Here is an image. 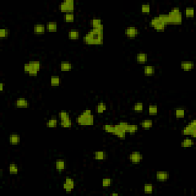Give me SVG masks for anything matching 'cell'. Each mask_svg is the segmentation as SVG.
<instances>
[{
  "instance_id": "obj_1",
  "label": "cell",
  "mask_w": 196,
  "mask_h": 196,
  "mask_svg": "<svg viewBox=\"0 0 196 196\" xmlns=\"http://www.w3.org/2000/svg\"><path fill=\"white\" fill-rule=\"evenodd\" d=\"M83 42L86 45H100L103 43V27L91 28L83 37Z\"/></svg>"
},
{
  "instance_id": "obj_2",
  "label": "cell",
  "mask_w": 196,
  "mask_h": 196,
  "mask_svg": "<svg viewBox=\"0 0 196 196\" xmlns=\"http://www.w3.org/2000/svg\"><path fill=\"white\" fill-rule=\"evenodd\" d=\"M159 16L167 25L169 23L180 24L182 21V15L179 7H174L169 12V14H162L159 15Z\"/></svg>"
},
{
  "instance_id": "obj_3",
  "label": "cell",
  "mask_w": 196,
  "mask_h": 196,
  "mask_svg": "<svg viewBox=\"0 0 196 196\" xmlns=\"http://www.w3.org/2000/svg\"><path fill=\"white\" fill-rule=\"evenodd\" d=\"M76 122L80 126H92L94 123V116L90 110H85L77 116Z\"/></svg>"
},
{
  "instance_id": "obj_4",
  "label": "cell",
  "mask_w": 196,
  "mask_h": 196,
  "mask_svg": "<svg viewBox=\"0 0 196 196\" xmlns=\"http://www.w3.org/2000/svg\"><path fill=\"white\" fill-rule=\"evenodd\" d=\"M150 25L158 32H163L166 28L167 24L162 19L159 15L153 17L150 21Z\"/></svg>"
},
{
  "instance_id": "obj_5",
  "label": "cell",
  "mask_w": 196,
  "mask_h": 196,
  "mask_svg": "<svg viewBox=\"0 0 196 196\" xmlns=\"http://www.w3.org/2000/svg\"><path fill=\"white\" fill-rule=\"evenodd\" d=\"M128 124V123L123 122V121L119 123L118 124H116L115 131H114L113 134L120 139H124L126 137V129H127Z\"/></svg>"
},
{
  "instance_id": "obj_6",
  "label": "cell",
  "mask_w": 196,
  "mask_h": 196,
  "mask_svg": "<svg viewBox=\"0 0 196 196\" xmlns=\"http://www.w3.org/2000/svg\"><path fill=\"white\" fill-rule=\"evenodd\" d=\"M181 133L184 136H190L192 137H195L196 135V121L192 120L191 122L187 124L182 130Z\"/></svg>"
},
{
  "instance_id": "obj_7",
  "label": "cell",
  "mask_w": 196,
  "mask_h": 196,
  "mask_svg": "<svg viewBox=\"0 0 196 196\" xmlns=\"http://www.w3.org/2000/svg\"><path fill=\"white\" fill-rule=\"evenodd\" d=\"M58 9L60 11L68 13L72 12L75 9V3L73 0H65L61 2L58 5Z\"/></svg>"
},
{
  "instance_id": "obj_8",
  "label": "cell",
  "mask_w": 196,
  "mask_h": 196,
  "mask_svg": "<svg viewBox=\"0 0 196 196\" xmlns=\"http://www.w3.org/2000/svg\"><path fill=\"white\" fill-rule=\"evenodd\" d=\"M143 156L140 152H138V151L132 152L129 155V160L133 164L140 163L143 161Z\"/></svg>"
},
{
  "instance_id": "obj_9",
  "label": "cell",
  "mask_w": 196,
  "mask_h": 196,
  "mask_svg": "<svg viewBox=\"0 0 196 196\" xmlns=\"http://www.w3.org/2000/svg\"><path fill=\"white\" fill-rule=\"evenodd\" d=\"M75 187V182L74 179H72L70 177H67L63 183V188L67 192H71L74 189Z\"/></svg>"
},
{
  "instance_id": "obj_10",
  "label": "cell",
  "mask_w": 196,
  "mask_h": 196,
  "mask_svg": "<svg viewBox=\"0 0 196 196\" xmlns=\"http://www.w3.org/2000/svg\"><path fill=\"white\" fill-rule=\"evenodd\" d=\"M124 33L125 35H126V37L129 38H136L139 35L140 31H139V29L136 27L130 26L127 27L125 29Z\"/></svg>"
},
{
  "instance_id": "obj_11",
  "label": "cell",
  "mask_w": 196,
  "mask_h": 196,
  "mask_svg": "<svg viewBox=\"0 0 196 196\" xmlns=\"http://www.w3.org/2000/svg\"><path fill=\"white\" fill-rule=\"evenodd\" d=\"M156 178L158 181L164 182L169 179V173L165 171H159L156 174Z\"/></svg>"
},
{
  "instance_id": "obj_12",
  "label": "cell",
  "mask_w": 196,
  "mask_h": 196,
  "mask_svg": "<svg viewBox=\"0 0 196 196\" xmlns=\"http://www.w3.org/2000/svg\"><path fill=\"white\" fill-rule=\"evenodd\" d=\"M15 105L16 107H19V108H26L29 106V102L28 100L25 99V98H19L15 100Z\"/></svg>"
},
{
  "instance_id": "obj_13",
  "label": "cell",
  "mask_w": 196,
  "mask_h": 196,
  "mask_svg": "<svg viewBox=\"0 0 196 196\" xmlns=\"http://www.w3.org/2000/svg\"><path fill=\"white\" fill-rule=\"evenodd\" d=\"M9 141L12 145H17L21 141V137L18 133H12L9 136Z\"/></svg>"
},
{
  "instance_id": "obj_14",
  "label": "cell",
  "mask_w": 196,
  "mask_h": 196,
  "mask_svg": "<svg viewBox=\"0 0 196 196\" xmlns=\"http://www.w3.org/2000/svg\"><path fill=\"white\" fill-rule=\"evenodd\" d=\"M181 68L184 71H191L195 67V64L192 61H182L181 62Z\"/></svg>"
},
{
  "instance_id": "obj_15",
  "label": "cell",
  "mask_w": 196,
  "mask_h": 196,
  "mask_svg": "<svg viewBox=\"0 0 196 196\" xmlns=\"http://www.w3.org/2000/svg\"><path fill=\"white\" fill-rule=\"evenodd\" d=\"M90 25H91L92 28H100L103 27V25L102 24V20L100 18H94L90 21Z\"/></svg>"
},
{
  "instance_id": "obj_16",
  "label": "cell",
  "mask_w": 196,
  "mask_h": 196,
  "mask_svg": "<svg viewBox=\"0 0 196 196\" xmlns=\"http://www.w3.org/2000/svg\"><path fill=\"white\" fill-rule=\"evenodd\" d=\"M33 31H34V33H35V34H38V35L44 34L46 31L45 25L42 24L35 25H34V28H33Z\"/></svg>"
},
{
  "instance_id": "obj_17",
  "label": "cell",
  "mask_w": 196,
  "mask_h": 196,
  "mask_svg": "<svg viewBox=\"0 0 196 196\" xmlns=\"http://www.w3.org/2000/svg\"><path fill=\"white\" fill-rule=\"evenodd\" d=\"M46 31L50 32H55L58 30V23L56 22H48L45 25Z\"/></svg>"
},
{
  "instance_id": "obj_18",
  "label": "cell",
  "mask_w": 196,
  "mask_h": 196,
  "mask_svg": "<svg viewBox=\"0 0 196 196\" xmlns=\"http://www.w3.org/2000/svg\"><path fill=\"white\" fill-rule=\"evenodd\" d=\"M155 67L153 65H146L143 68V73L146 76H153L155 74Z\"/></svg>"
},
{
  "instance_id": "obj_19",
  "label": "cell",
  "mask_w": 196,
  "mask_h": 196,
  "mask_svg": "<svg viewBox=\"0 0 196 196\" xmlns=\"http://www.w3.org/2000/svg\"><path fill=\"white\" fill-rule=\"evenodd\" d=\"M195 144L194 140L191 139V138H185L181 142V146L182 148H188V147H192Z\"/></svg>"
},
{
  "instance_id": "obj_20",
  "label": "cell",
  "mask_w": 196,
  "mask_h": 196,
  "mask_svg": "<svg viewBox=\"0 0 196 196\" xmlns=\"http://www.w3.org/2000/svg\"><path fill=\"white\" fill-rule=\"evenodd\" d=\"M141 126L142 128L145 129V130H149L153 127V120L151 119H146L141 121Z\"/></svg>"
},
{
  "instance_id": "obj_21",
  "label": "cell",
  "mask_w": 196,
  "mask_h": 196,
  "mask_svg": "<svg viewBox=\"0 0 196 196\" xmlns=\"http://www.w3.org/2000/svg\"><path fill=\"white\" fill-rule=\"evenodd\" d=\"M148 59V55L146 53L140 52L136 55V61L139 64H145Z\"/></svg>"
},
{
  "instance_id": "obj_22",
  "label": "cell",
  "mask_w": 196,
  "mask_h": 196,
  "mask_svg": "<svg viewBox=\"0 0 196 196\" xmlns=\"http://www.w3.org/2000/svg\"><path fill=\"white\" fill-rule=\"evenodd\" d=\"M68 37L71 40H77L80 38V32L77 30L72 29L68 32Z\"/></svg>"
},
{
  "instance_id": "obj_23",
  "label": "cell",
  "mask_w": 196,
  "mask_h": 196,
  "mask_svg": "<svg viewBox=\"0 0 196 196\" xmlns=\"http://www.w3.org/2000/svg\"><path fill=\"white\" fill-rule=\"evenodd\" d=\"M95 110L97 113H103L107 110V104L104 102H100L97 104Z\"/></svg>"
},
{
  "instance_id": "obj_24",
  "label": "cell",
  "mask_w": 196,
  "mask_h": 196,
  "mask_svg": "<svg viewBox=\"0 0 196 196\" xmlns=\"http://www.w3.org/2000/svg\"><path fill=\"white\" fill-rule=\"evenodd\" d=\"M55 169H56L58 171H63L64 169H65L66 164L65 162L62 160V159H58L56 162H55Z\"/></svg>"
},
{
  "instance_id": "obj_25",
  "label": "cell",
  "mask_w": 196,
  "mask_h": 196,
  "mask_svg": "<svg viewBox=\"0 0 196 196\" xmlns=\"http://www.w3.org/2000/svg\"><path fill=\"white\" fill-rule=\"evenodd\" d=\"M107 155L103 151H96L94 153V158L97 160H103L106 159Z\"/></svg>"
},
{
  "instance_id": "obj_26",
  "label": "cell",
  "mask_w": 196,
  "mask_h": 196,
  "mask_svg": "<svg viewBox=\"0 0 196 196\" xmlns=\"http://www.w3.org/2000/svg\"><path fill=\"white\" fill-rule=\"evenodd\" d=\"M72 68H73V66L70 62H62L60 64V69L62 71H70Z\"/></svg>"
},
{
  "instance_id": "obj_27",
  "label": "cell",
  "mask_w": 196,
  "mask_h": 196,
  "mask_svg": "<svg viewBox=\"0 0 196 196\" xmlns=\"http://www.w3.org/2000/svg\"><path fill=\"white\" fill-rule=\"evenodd\" d=\"M58 121L56 118H51V119H49L48 120H47L46 126L48 128H55L58 126Z\"/></svg>"
},
{
  "instance_id": "obj_28",
  "label": "cell",
  "mask_w": 196,
  "mask_h": 196,
  "mask_svg": "<svg viewBox=\"0 0 196 196\" xmlns=\"http://www.w3.org/2000/svg\"><path fill=\"white\" fill-rule=\"evenodd\" d=\"M19 169L15 163H10L9 166V174L16 175L19 173Z\"/></svg>"
},
{
  "instance_id": "obj_29",
  "label": "cell",
  "mask_w": 196,
  "mask_h": 196,
  "mask_svg": "<svg viewBox=\"0 0 196 196\" xmlns=\"http://www.w3.org/2000/svg\"><path fill=\"white\" fill-rule=\"evenodd\" d=\"M133 110L136 113H142L143 111V103L142 102L136 103L135 104L133 105Z\"/></svg>"
},
{
  "instance_id": "obj_30",
  "label": "cell",
  "mask_w": 196,
  "mask_h": 196,
  "mask_svg": "<svg viewBox=\"0 0 196 196\" xmlns=\"http://www.w3.org/2000/svg\"><path fill=\"white\" fill-rule=\"evenodd\" d=\"M175 115L177 118H183L185 116V110L182 107H179L175 110Z\"/></svg>"
},
{
  "instance_id": "obj_31",
  "label": "cell",
  "mask_w": 196,
  "mask_h": 196,
  "mask_svg": "<svg viewBox=\"0 0 196 196\" xmlns=\"http://www.w3.org/2000/svg\"><path fill=\"white\" fill-rule=\"evenodd\" d=\"M139 130V126L136 124H128L127 129H126V133H135Z\"/></svg>"
},
{
  "instance_id": "obj_32",
  "label": "cell",
  "mask_w": 196,
  "mask_h": 196,
  "mask_svg": "<svg viewBox=\"0 0 196 196\" xmlns=\"http://www.w3.org/2000/svg\"><path fill=\"white\" fill-rule=\"evenodd\" d=\"M103 130L109 133H113L115 131V125L113 124H104L103 126Z\"/></svg>"
},
{
  "instance_id": "obj_33",
  "label": "cell",
  "mask_w": 196,
  "mask_h": 196,
  "mask_svg": "<svg viewBox=\"0 0 196 196\" xmlns=\"http://www.w3.org/2000/svg\"><path fill=\"white\" fill-rule=\"evenodd\" d=\"M60 124L61 126H63L64 128H71L72 126V120L71 119L68 118V119H66V120H61L60 121Z\"/></svg>"
},
{
  "instance_id": "obj_34",
  "label": "cell",
  "mask_w": 196,
  "mask_h": 196,
  "mask_svg": "<svg viewBox=\"0 0 196 196\" xmlns=\"http://www.w3.org/2000/svg\"><path fill=\"white\" fill-rule=\"evenodd\" d=\"M74 14L73 12H68L64 15V20L66 22H71L74 21Z\"/></svg>"
},
{
  "instance_id": "obj_35",
  "label": "cell",
  "mask_w": 196,
  "mask_h": 196,
  "mask_svg": "<svg viewBox=\"0 0 196 196\" xmlns=\"http://www.w3.org/2000/svg\"><path fill=\"white\" fill-rule=\"evenodd\" d=\"M153 189H154V187H153V185L152 184H150V183H146V184L144 185L143 191L146 194H150V193H152L153 192Z\"/></svg>"
},
{
  "instance_id": "obj_36",
  "label": "cell",
  "mask_w": 196,
  "mask_h": 196,
  "mask_svg": "<svg viewBox=\"0 0 196 196\" xmlns=\"http://www.w3.org/2000/svg\"><path fill=\"white\" fill-rule=\"evenodd\" d=\"M113 185V179L110 178H104L102 180V186L103 188H109Z\"/></svg>"
},
{
  "instance_id": "obj_37",
  "label": "cell",
  "mask_w": 196,
  "mask_h": 196,
  "mask_svg": "<svg viewBox=\"0 0 196 196\" xmlns=\"http://www.w3.org/2000/svg\"><path fill=\"white\" fill-rule=\"evenodd\" d=\"M158 111H159V109H158L157 105L151 104L149 106V113L150 115H156L157 113H158Z\"/></svg>"
},
{
  "instance_id": "obj_38",
  "label": "cell",
  "mask_w": 196,
  "mask_h": 196,
  "mask_svg": "<svg viewBox=\"0 0 196 196\" xmlns=\"http://www.w3.org/2000/svg\"><path fill=\"white\" fill-rule=\"evenodd\" d=\"M29 63H30L32 69L39 71L40 69H41V62H40L39 61H29Z\"/></svg>"
},
{
  "instance_id": "obj_39",
  "label": "cell",
  "mask_w": 196,
  "mask_h": 196,
  "mask_svg": "<svg viewBox=\"0 0 196 196\" xmlns=\"http://www.w3.org/2000/svg\"><path fill=\"white\" fill-rule=\"evenodd\" d=\"M151 11V6L149 4H143L141 5V12L143 14H146V15H148V14L150 13Z\"/></svg>"
},
{
  "instance_id": "obj_40",
  "label": "cell",
  "mask_w": 196,
  "mask_h": 196,
  "mask_svg": "<svg viewBox=\"0 0 196 196\" xmlns=\"http://www.w3.org/2000/svg\"><path fill=\"white\" fill-rule=\"evenodd\" d=\"M9 35V30L6 28H0V38H6Z\"/></svg>"
},
{
  "instance_id": "obj_41",
  "label": "cell",
  "mask_w": 196,
  "mask_h": 196,
  "mask_svg": "<svg viewBox=\"0 0 196 196\" xmlns=\"http://www.w3.org/2000/svg\"><path fill=\"white\" fill-rule=\"evenodd\" d=\"M51 84L52 86H58L61 84V78L58 76H52L51 77Z\"/></svg>"
},
{
  "instance_id": "obj_42",
  "label": "cell",
  "mask_w": 196,
  "mask_h": 196,
  "mask_svg": "<svg viewBox=\"0 0 196 196\" xmlns=\"http://www.w3.org/2000/svg\"><path fill=\"white\" fill-rule=\"evenodd\" d=\"M185 14L186 17L192 18L194 16V9L193 7H187L185 10Z\"/></svg>"
},
{
  "instance_id": "obj_43",
  "label": "cell",
  "mask_w": 196,
  "mask_h": 196,
  "mask_svg": "<svg viewBox=\"0 0 196 196\" xmlns=\"http://www.w3.org/2000/svg\"><path fill=\"white\" fill-rule=\"evenodd\" d=\"M68 118H70V115H69V113H67V112L62 111L60 112V113H58V119L60 120V121H61V120H66V119H68Z\"/></svg>"
},
{
  "instance_id": "obj_44",
  "label": "cell",
  "mask_w": 196,
  "mask_h": 196,
  "mask_svg": "<svg viewBox=\"0 0 196 196\" xmlns=\"http://www.w3.org/2000/svg\"><path fill=\"white\" fill-rule=\"evenodd\" d=\"M32 66H31V64H30V63H29V62H28V63L25 64H24V71H25L29 73V72L32 71Z\"/></svg>"
},
{
  "instance_id": "obj_45",
  "label": "cell",
  "mask_w": 196,
  "mask_h": 196,
  "mask_svg": "<svg viewBox=\"0 0 196 196\" xmlns=\"http://www.w3.org/2000/svg\"><path fill=\"white\" fill-rule=\"evenodd\" d=\"M5 83L3 82H1L0 83V91H3L4 90V87H5Z\"/></svg>"
},
{
  "instance_id": "obj_46",
  "label": "cell",
  "mask_w": 196,
  "mask_h": 196,
  "mask_svg": "<svg viewBox=\"0 0 196 196\" xmlns=\"http://www.w3.org/2000/svg\"><path fill=\"white\" fill-rule=\"evenodd\" d=\"M111 195H119V194H118V193H112L111 194Z\"/></svg>"
}]
</instances>
